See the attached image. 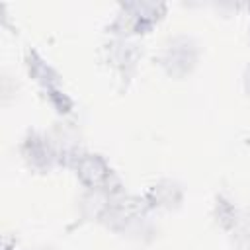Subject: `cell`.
<instances>
[{
	"mask_svg": "<svg viewBox=\"0 0 250 250\" xmlns=\"http://www.w3.org/2000/svg\"><path fill=\"white\" fill-rule=\"evenodd\" d=\"M70 166H72L74 174L78 176V180L90 189H105L107 191L113 186H117V178H115L113 170L100 154L80 152L70 158Z\"/></svg>",
	"mask_w": 250,
	"mask_h": 250,
	"instance_id": "obj_1",
	"label": "cell"
},
{
	"mask_svg": "<svg viewBox=\"0 0 250 250\" xmlns=\"http://www.w3.org/2000/svg\"><path fill=\"white\" fill-rule=\"evenodd\" d=\"M25 156L33 166H49L55 160V152L45 139L31 137L25 141Z\"/></svg>",
	"mask_w": 250,
	"mask_h": 250,
	"instance_id": "obj_2",
	"label": "cell"
}]
</instances>
